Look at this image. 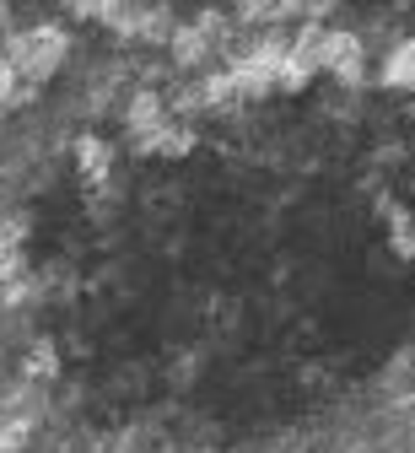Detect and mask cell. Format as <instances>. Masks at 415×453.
Here are the masks:
<instances>
[{
	"mask_svg": "<svg viewBox=\"0 0 415 453\" xmlns=\"http://www.w3.org/2000/svg\"><path fill=\"white\" fill-rule=\"evenodd\" d=\"M65 54H71V33L59 22H38V27H22V33H6V43H0V60H12L38 87L54 81V71L65 65Z\"/></svg>",
	"mask_w": 415,
	"mask_h": 453,
	"instance_id": "cell-1",
	"label": "cell"
},
{
	"mask_svg": "<svg viewBox=\"0 0 415 453\" xmlns=\"http://www.w3.org/2000/svg\"><path fill=\"white\" fill-rule=\"evenodd\" d=\"M227 43H232V22H227V12H200L195 22H178L167 54H173V65L200 71V65L216 60V54H227Z\"/></svg>",
	"mask_w": 415,
	"mask_h": 453,
	"instance_id": "cell-2",
	"label": "cell"
},
{
	"mask_svg": "<svg viewBox=\"0 0 415 453\" xmlns=\"http://www.w3.org/2000/svg\"><path fill=\"white\" fill-rule=\"evenodd\" d=\"M324 76H334L340 87H362L367 81V43L350 27H329V38H324Z\"/></svg>",
	"mask_w": 415,
	"mask_h": 453,
	"instance_id": "cell-3",
	"label": "cell"
},
{
	"mask_svg": "<svg viewBox=\"0 0 415 453\" xmlns=\"http://www.w3.org/2000/svg\"><path fill=\"white\" fill-rule=\"evenodd\" d=\"M76 179L87 189H108V179H113V146L103 135H76Z\"/></svg>",
	"mask_w": 415,
	"mask_h": 453,
	"instance_id": "cell-4",
	"label": "cell"
},
{
	"mask_svg": "<svg viewBox=\"0 0 415 453\" xmlns=\"http://www.w3.org/2000/svg\"><path fill=\"white\" fill-rule=\"evenodd\" d=\"M135 151L141 157H189L195 151V130H189V119H178V113H173L167 125H157L151 135L135 141Z\"/></svg>",
	"mask_w": 415,
	"mask_h": 453,
	"instance_id": "cell-5",
	"label": "cell"
},
{
	"mask_svg": "<svg viewBox=\"0 0 415 453\" xmlns=\"http://www.w3.org/2000/svg\"><path fill=\"white\" fill-rule=\"evenodd\" d=\"M173 119V108H167V97L162 92H135L130 97V108H125V130H130V141H141V135H151L157 125H167Z\"/></svg>",
	"mask_w": 415,
	"mask_h": 453,
	"instance_id": "cell-6",
	"label": "cell"
},
{
	"mask_svg": "<svg viewBox=\"0 0 415 453\" xmlns=\"http://www.w3.org/2000/svg\"><path fill=\"white\" fill-rule=\"evenodd\" d=\"M200 97H205V113H232V108H243V103H249L243 87H237V76H232V65L205 71V76H200Z\"/></svg>",
	"mask_w": 415,
	"mask_h": 453,
	"instance_id": "cell-7",
	"label": "cell"
},
{
	"mask_svg": "<svg viewBox=\"0 0 415 453\" xmlns=\"http://www.w3.org/2000/svg\"><path fill=\"white\" fill-rule=\"evenodd\" d=\"M378 81H383L388 92H415V38H399V43L388 49Z\"/></svg>",
	"mask_w": 415,
	"mask_h": 453,
	"instance_id": "cell-8",
	"label": "cell"
},
{
	"mask_svg": "<svg viewBox=\"0 0 415 453\" xmlns=\"http://www.w3.org/2000/svg\"><path fill=\"white\" fill-rule=\"evenodd\" d=\"M141 12H146V0H103V6H97V22H103L113 38H135Z\"/></svg>",
	"mask_w": 415,
	"mask_h": 453,
	"instance_id": "cell-9",
	"label": "cell"
},
{
	"mask_svg": "<svg viewBox=\"0 0 415 453\" xmlns=\"http://www.w3.org/2000/svg\"><path fill=\"white\" fill-rule=\"evenodd\" d=\"M173 33H178V17H173V6H157V0H146V12H141V27H135V43H173Z\"/></svg>",
	"mask_w": 415,
	"mask_h": 453,
	"instance_id": "cell-10",
	"label": "cell"
},
{
	"mask_svg": "<svg viewBox=\"0 0 415 453\" xmlns=\"http://www.w3.org/2000/svg\"><path fill=\"white\" fill-rule=\"evenodd\" d=\"M38 92H43V87H38L33 76H22L12 60H0V108H27Z\"/></svg>",
	"mask_w": 415,
	"mask_h": 453,
	"instance_id": "cell-11",
	"label": "cell"
},
{
	"mask_svg": "<svg viewBox=\"0 0 415 453\" xmlns=\"http://www.w3.org/2000/svg\"><path fill=\"white\" fill-rule=\"evenodd\" d=\"M22 372H27V383H54V372H59V351H54V340H49V334L27 346Z\"/></svg>",
	"mask_w": 415,
	"mask_h": 453,
	"instance_id": "cell-12",
	"label": "cell"
},
{
	"mask_svg": "<svg viewBox=\"0 0 415 453\" xmlns=\"http://www.w3.org/2000/svg\"><path fill=\"white\" fill-rule=\"evenodd\" d=\"M33 442V411H6L0 416V453H22Z\"/></svg>",
	"mask_w": 415,
	"mask_h": 453,
	"instance_id": "cell-13",
	"label": "cell"
},
{
	"mask_svg": "<svg viewBox=\"0 0 415 453\" xmlns=\"http://www.w3.org/2000/svg\"><path fill=\"white\" fill-rule=\"evenodd\" d=\"M388 249L399 259H415V216L404 205H388Z\"/></svg>",
	"mask_w": 415,
	"mask_h": 453,
	"instance_id": "cell-14",
	"label": "cell"
},
{
	"mask_svg": "<svg viewBox=\"0 0 415 453\" xmlns=\"http://www.w3.org/2000/svg\"><path fill=\"white\" fill-rule=\"evenodd\" d=\"M232 22L270 27V22H281V0H232Z\"/></svg>",
	"mask_w": 415,
	"mask_h": 453,
	"instance_id": "cell-15",
	"label": "cell"
},
{
	"mask_svg": "<svg viewBox=\"0 0 415 453\" xmlns=\"http://www.w3.org/2000/svg\"><path fill=\"white\" fill-rule=\"evenodd\" d=\"M313 76H324L313 60H303V54H296V49H286V60H281V92H303Z\"/></svg>",
	"mask_w": 415,
	"mask_h": 453,
	"instance_id": "cell-16",
	"label": "cell"
},
{
	"mask_svg": "<svg viewBox=\"0 0 415 453\" xmlns=\"http://www.w3.org/2000/svg\"><path fill=\"white\" fill-rule=\"evenodd\" d=\"M17 280H27V254L22 243H0V292L17 287Z\"/></svg>",
	"mask_w": 415,
	"mask_h": 453,
	"instance_id": "cell-17",
	"label": "cell"
},
{
	"mask_svg": "<svg viewBox=\"0 0 415 453\" xmlns=\"http://www.w3.org/2000/svg\"><path fill=\"white\" fill-rule=\"evenodd\" d=\"M97 6H103V0H65V12L76 22H97Z\"/></svg>",
	"mask_w": 415,
	"mask_h": 453,
	"instance_id": "cell-18",
	"label": "cell"
},
{
	"mask_svg": "<svg viewBox=\"0 0 415 453\" xmlns=\"http://www.w3.org/2000/svg\"><path fill=\"white\" fill-rule=\"evenodd\" d=\"M6 33H12V6L0 0V43H6Z\"/></svg>",
	"mask_w": 415,
	"mask_h": 453,
	"instance_id": "cell-19",
	"label": "cell"
},
{
	"mask_svg": "<svg viewBox=\"0 0 415 453\" xmlns=\"http://www.w3.org/2000/svg\"><path fill=\"white\" fill-rule=\"evenodd\" d=\"M157 6H173V0H157Z\"/></svg>",
	"mask_w": 415,
	"mask_h": 453,
	"instance_id": "cell-20",
	"label": "cell"
},
{
	"mask_svg": "<svg viewBox=\"0 0 415 453\" xmlns=\"http://www.w3.org/2000/svg\"><path fill=\"white\" fill-rule=\"evenodd\" d=\"M410 200H415V184H410Z\"/></svg>",
	"mask_w": 415,
	"mask_h": 453,
	"instance_id": "cell-21",
	"label": "cell"
},
{
	"mask_svg": "<svg viewBox=\"0 0 415 453\" xmlns=\"http://www.w3.org/2000/svg\"><path fill=\"white\" fill-rule=\"evenodd\" d=\"M0 113H6V108H0Z\"/></svg>",
	"mask_w": 415,
	"mask_h": 453,
	"instance_id": "cell-22",
	"label": "cell"
}]
</instances>
